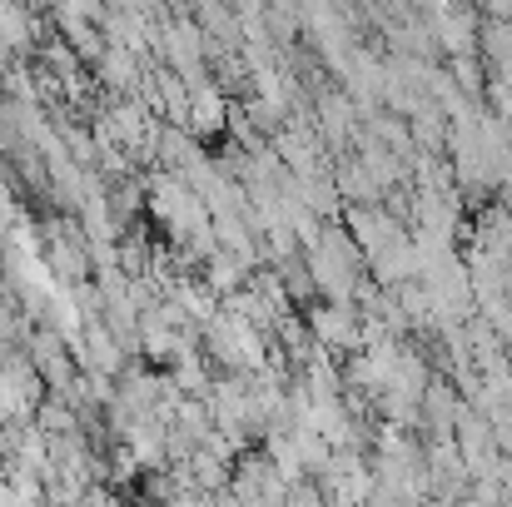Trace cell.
<instances>
[{
  "label": "cell",
  "mask_w": 512,
  "mask_h": 507,
  "mask_svg": "<svg viewBox=\"0 0 512 507\" xmlns=\"http://www.w3.org/2000/svg\"><path fill=\"white\" fill-rule=\"evenodd\" d=\"M309 338H314V348H324L329 358L334 353H358V329H363V319H358V309L353 304H314L309 309Z\"/></svg>",
  "instance_id": "cell-1"
},
{
  "label": "cell",
  "mask_w": 512,
  "mask_h": 507,
  "mask_svg": "<svg viewBox=\"0 0 512 507\" xmlns=\"http://www.w3.org/2000/svg\"><path fill=\"white\" fill-rule=\"evenodd\" d=\"M189 130H194V135H219V130H229V100H224V90H219L214 80L189 85Z\"/></svg>",
  "instance_id": "cell-2"
},
{
  "label": "cell",
  "mask_w": 512,
  "mask_h": 507,
  "mask_svg": "<svg viewBox=\"0 0 512 507\" xmlns=\"http://www.w3.org/2000/svg\"><path fill=\"white\" fill-rule=\"evenodd\" d=\"M95 70H100V85H110V90H120V95H130V90L145 80L140 55H130V50H120V45H105L100 60H95Z\"/></svg>",
  "instance_id": "cell-3"
},
{
  "label": "cell",
  "mask_w": 512,
  "mask_h": 507,
  "mask_svg": "<svg viewBox=\"0 0 512 507\" xmlns=\"http://www.w3.org/2000/svg\"><path fill=\"white\" fill-rule=\"evenodd\" d=\"M249 284V269L239 264V259H229L224 249H214L209 259H204V289L214 294V299H229V294H239Z\"/></svg>",
  "instance_id": "cell-4"
},
{
  "label": "cell",
  "mask_w": 512,
  "mask_h": 507,
  "mask_svg": "<svg viewBox=\"0 0 512 507\" xmlns=\"http://www.w3.org/2000/svg\"><path fill=\"white\" fill-rule=\"evenodd\" d=\"M30 30H35L30 10L0 5V50H30Z\"/></svg>",
  "instance_id": "cell-5"
}]
</instances>
